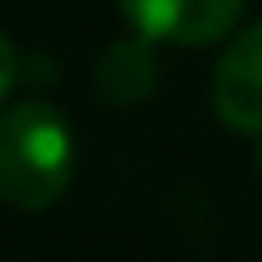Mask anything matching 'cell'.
<instances>
[{
  "label": "cell",
  "instance_id": "277c9868",
  "mask_svg": "<svg viewBox=\"0 0 262 262\" xmlns=\"http://www.w3.org/2000/svg\"><path fill=\"white\" fill-rule=\"evenodd\" d=\"M97 88L106 101L115 106H138L152 97L157 88V51H152V37H120L106 46L101 64H97Z\"/></svg>",
  "mask_w": 262,
  "mask_h": 262
},
{
  "label": "cell",
  "instance_id": "3957f363",
  "mask_svg": "<svg viewBox=\"0 0 262 262\" xmlns=\"http://www.w3.org/2000/svg\"><path fill=\"white\" fill-rule=\"evenodd\" d=\"M212 106L235 134H262V23L244 28L216 60Z\"/></svg>",
  "mask_w": 262,
  "mask_h": 262
},
{
  "label": "cell",
  "instance_id": "8992f818",
  "mask_svg": "<svg viewBox=\"0 0 262 262\" xmlns=\"http://www.w3.org/2000/svg\"><path fill=\"white\" fill-rule=\"evenodd\" d=\"M258 180H262V147H258Z\"/></svg>",
  "mask_w": 262,
  "mask_h": 262
},
{
  "label": "cell",
  "instance_id": "7a4b0ae2",
  "mask_svg": "<svg viewBox=\"0 0 262 262\" xmlns=\"http://www.w3.org/2000/svg\"><path fill=\"white\" fill-rule=\"evenodd\" d=\"M120 9L134 23V32L152 41L212 46L239 23L244 0H120Z\"/></svg>",
  "mask_w": 262,
  "mask_h": 262
},
{
  "label": "cell",
  "instance_id": "5b68a950",
  "mask_svg": "<svg viewBox=\"0 0 262 262\" xmlns=\"http://www.w3.org/2000/svg\"><path fill=\"white\" fill-rule=\"evenodd\" d=\"M14 83H18V51H14L9 37L0 32V101L14 92Z\"/></svg>",
  "mask_w": 262,
  "mask_h": 262
},
{
  "label": "cell",
  "instance_id": "6da1fadb",
  "mask_svg": "<svg viewBox=\"0 0 262 262\" xmlns=\"http://www.w3.org/2000/svg\"><path fill=\"white\" fill-rule=\"evenodd\" d=\"M74 175L69 120L46 101H18L0 115V198L23 212L60 203Z\"/></svg>",
  "mask_w": 262,
  "mask_h": 262
}]
</instances>
